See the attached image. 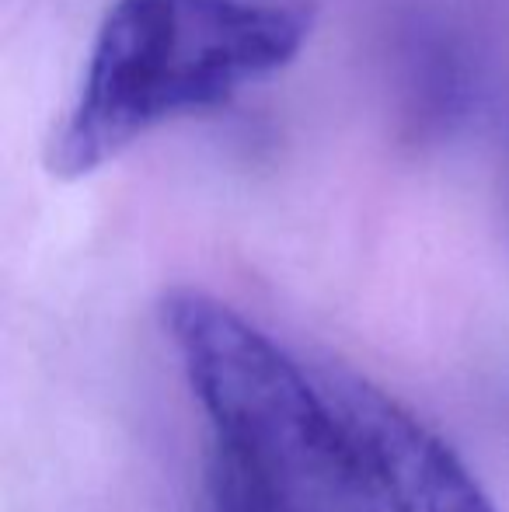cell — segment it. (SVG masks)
I'll list each match as a JSON object with an SVG mask.
<instances>
[{"label":"cell","instance_id":"7a4b0ae2","mask_svg":"<svg viewBox=\"0 0 509 512\" xmlns=\"http://www.w3.org/2000/svg\"><path fill=\"white\" fill-rule=\"evenodd\" d=\"M161 321L213 425V450L279 512H387L325 387L262 328L192 286L164 293Z\"/></svg>","mask_w":509,"mask_h":512},{"label":"cell","instance_id":"6da1fadb","mask_svg":"<svg viewBox=\"0 0 509 512\" xmlns=\"http://www.w3.org/2000/svg\"><path fill=\"white\" fill-rule=\"evenodd\" d=\"M314 32L304 0H112L46 143L60 182L95 175L182 115L276 77Z\"/></svg>","mask_w":509,"mask_h":512},{"label":"cell","instance_id":"277c9868","mask_svg":"<svg viewBox=\"0 0 509 512\" xmlns=\"http://www.w3.org/2000/svg\"><path fill=\"white\" fill-rule=\"evenodd\" d=\"M391 91L401 140L412 147L450 140L475 102V70L454 28L412 14L394 35Z\"/></svg>","mask_w":509,"mask_h":512},{"label":"cell","instance_id":"3957f363","mask_svg":"<svg viewBox=\"0 0 509 512\" xmlns=\"http://www.w3.org/2000/svg\"><path fill=\"white\" fill-rule=\"evenodd\" d=\"M321 387L387 512H499L464 460L398 398L339 366L321 373Z\"/></svg>","mask_w":509,"mask_h":512}]
</instances>
